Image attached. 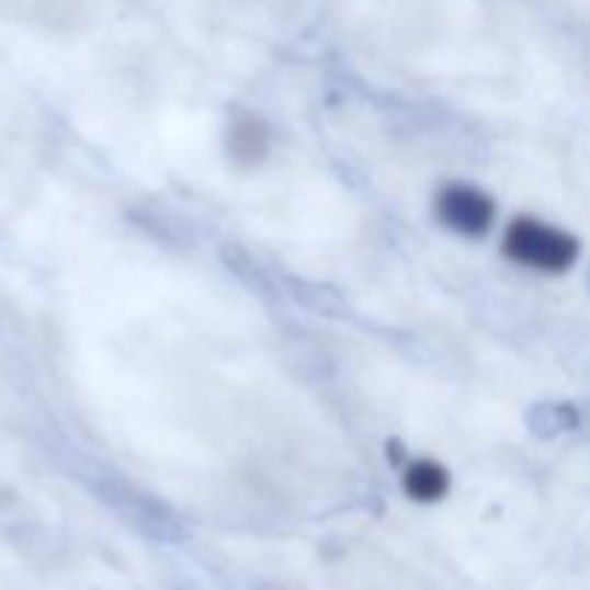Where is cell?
<instances>
[{
  "instance_id": "6da1fadb",
  "label": "cell",
  "mask_w": 590,
  "mask_h": 590,
  "mask_svg": "<svg viewBox=\"0 0 590 590\" xmlns=\"http://www.w3.org/2000/svg\"><path fill=\"white\" fill-rule=\"evenodd\" d=\"M504 251L519 265H527L542 274H561L574 265L579 246L565 230L538 219H515L507 228Z\"/></svg>"
},
{
  "instance_id": "7a4b0ae2",
  "label": "cell",
  "mask_w": 590,
  "mask_h": 590,
  "mask_svg": "<svg viewBox=\"0 0 590 590\" xmlns=\"http://www.w3.org/2000/svg\"><path fill=\"white\" fill-rule=\"evenodd\" d=\"M438 216L446 228L476 237L492 223V202L467 184H453L438 196Z\"/></svg>"
},
{
  "instance_id": "3957f363",
  "label": "cell",
  "mask_w": 590,
  "mask_h": 590,
  "mask_svg": "<svg viewBox=\"0 0 590 590\" xmlns=\"http://www.w3.org/2000/svg\"><path fill=\"white\" fill-rule=\"evenodd\" d=\"M228 150L246 168L265 159V154H269V131H265V124L260 118H251V115L234 124L228 136Z\"/></svg>"
},
{
  "instance_id": "277c9868",
  "label": "cell",
  "mask_w": 590,
  "mask_h": 590,
  "mask_svg": "<svg viewBox=\"0 0 590 590\" xmlns=\"http://www.w3.org/2000/svg\"><path fill=\"white\" fill-rule=\"evenodd\" d=\"M407 492L418 501H438L450 487L446 469L435 461H415L407 469Z\"/></svg>"
}]
</instances>
